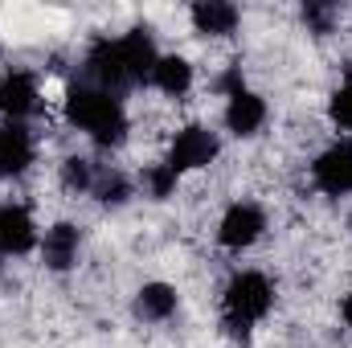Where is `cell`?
Returning a JSON list of instances; mask_svg holds the SVG:
<instances>
[{
  "mask_svg": "<svg viewBox=\"0 0 352 348\" xmlns=\"http://www.w3.org/2000/svg\"><path fill=\"white\" fill-rule=\"evenodd\" d=\"M156 62H160V54H156V41L148 29H131L123 37H102L87 54V83L119 94L127 87L152 83Z\"/></svg>",
  "mask_w": 352,
  "mask_h": 348,
  "instance_id": "6da1fadb",
  "label": "cell"
},
{
  "mask_svg": "<svg viewBox=\"0 0 352 348\" xmlns=\"http://www.w3.org/2000/svg\"><path fill=\"white\" fill-rule=\"evenodd\" d=\"M66 119L87 131L94 144L111 148V144H123L127 135V111L119 102V94L94 87V83H74L66 94Z\"/></svg>",
  "mask_w": 352,
  "mask_h": 348,
  "instance_id": "7a4b0ae2",
  "label": "cell"
},
{
  "mask_svg": "<svg viewBox=\"0 0 352 348\" xmlns=\"http://www.w3.org/2000/svg\"><path fill=\"white\" fill-rule=\"evenodd\" d=\"M274 307V287L263 270H238L230 283H226V295H221V312H226V328L234 332H250L258 320L270 316Z\"/></svg>",
  "mask_w": 352,
  "mask_h": 348,
  "instance_id": "3957f363",
  "label": "cell"
},
{
  "mask_svg": "<svg viewBox=\"0 0 352 348\" xmlns=\"http://www.w3.org/2000/svg\"><path fill=\"white\" fill-rule=\"evenodd\" d=\"M217 152H221L217 135H213L205 123H188V127H180V131L173 135L168 160H164V164L180 176V173H192V168H209V164L217 160Z\"/></svg>",
  "mask_w": 352,
  "mask_h": 348,
  "instance_id": "277c9868",
  "label": "cell"
},
{
  "mask_svg": "<svg viewBox=\"0 0 352 348\" xmlns=\"http://www.w3.org/2000/svg\"><path fill=\"white\" fill-rule=\"evenodd\" d=\"M266 234V213L254 201H234L226 213H221V226H217V242L226 250H246L254 246Z\"/></svg>",
  "mask_w": 352,
  "mask_h": 348,
  "instance_id": "5b68a950",
  "label": "cell"
},
{
  "mask_svg": "<svg viewBox=\"0 0 352 348\" xmlns=\"http://www.w3.org/2000/svg\"><path fill=\"white\" fill-rule=\"evenodd\" d=\"M311 180L328 197L352 193V144H332L328 152H320L311 160Z\"/></svg>",
  "mask_w": 352,
  "mask_h": 348,
  "instance_id": "8992f818",
  "label": "cell"
},
{
  "mask_svg": "<svg viewBox=\"0 0 352 348\" xmlns=\"http://www.w3.org/2000/svg\"><path fill=\"white\" fill-rule=\"evenodd\" d=\"M37 98H41V90H37V78L29 70H8L0 78V115H4V123L29 119L37 111Z\"/></svg>",
  "mask_w": 352,
  "mask_h": 348,
  "instance_id": "52a82bcc",
  "label": "cell"
},
{
  "mask_svg": "<svg viewBox=\"0 0 352 348\" xmlns=\"http://www.w3.org/2000/svg\"><path fill=\"white\" fill-rule=\"evenodd\" d=\"M37 246V226L25 205H0V254L16 259Z\"/></svg>",
  "mask_w": 352,
  "mask_h": 348,
  "instance_id": "ba28073f",
  "label": "cell"
},
{
  "mask_svg": "<svg viewBox=\"0 0 352 348\" xmlns=\"http://www.w3.org/2000/svg\"><path fill=\"white\" fill-rule=\"evenodd\" d=\"M33 164V135L25 123H0V176H21Z\"/></svg>",
  "mask_w": 352,
  "mask_h": 348,
  "instance_id": "9c48e42d",
  "label": "cell"
},
{
  "mask_svg": "<svg viewBox=\"0 0 352 348\" xmlns=\"http://www.w3.org/2000/svg\"><path fill=\"white\" fill-rule=\"evenodd\" d=\"M78 246H82V230L70 226V221H58L41 238V259H45L50 270H70L78 262Z\"/></svg>",
  "mask_w": 352,
  "mask_h": 348,
  "instance_id": "30bf717a",
  "label": "cell"
},
{
  "mask_svg": "<svg viewBox=\"0 0 352 348\" xmlns=\"http://www.w3.org/2000/svg\"><path fill=\"white\" fill-rule=\"evenodd\" d=\"M263 123H266L263 94H254V90H238V94H230V102H226V127H230L234 135H254Z\"/></svg>",
  "mask_w": 352,
  "mask_h": 348,
  "instance_id": "8fae6325",
  "label": "cell"
},
{
  "mask_svg": "<svg viewBox=\"0 0 352 348\" xmlns=\"http://www.w3.org/2000/svg\"><path fill=\"white\" fill-rule=\"evenodd\" d=\"M238 21H242V12L234 4H226V0H201V4H192V29L205 33V37H230L238 29Z\"/></svg>",
  "mask_w": 352,
  "mask_h": 348,
  "instance_id": "7c38bea8",
  "label": "cell"
},
{
  "mask_svg": "<svg viewBox=\"0 0 352 348\" xmlns=\"http://www.w3.org/2000/svg\"><path fill=\"white\" fill-rule=\"evenodd\" d=\"M176 303H180L176 287H168V283H144V287H140V295H135V316H140V320L160 324V320L176 316Z\"/></svg>",
  "mask_w": 352,
  "mask_h": 348,
  "instance_id": "4fadbf2b",
  "label": "cell"
},
{
  "mask_svg": "<svg viewBox=\"0 0 352 348\" xmlns=\"http://www.w3.org/2000/svg\"><path fill=\"white\" fill-rule=\"evenodd\" d=\"M152 87L164 90V94H173V98H180L184 90L192 87V62L180 58V54H160V62H156V70H152Z\"/></svg>",
  "mask_w": 352,
  "mask_h": 348,
  "instance_id": "5bb4252c",
  "label": "cell"
},
{
  "mask_svg": "<svg viewBox=\"0 0 352 348\" xmlns=\"http://www.w3.org/2000/svg\"><path fill=\"white\" fill-rule=\"evenodd\" d=\"M102 205H123L131 197V184L123 173H94V188H90Z\"/></svg>",
  "mask_w": 352,
  "mask_h": 348,
  "instance_id": "9a60e30c",
  "label": "cell"
},
{
  "mask_svg": "<svg viewBox=\"0 0 352 348\" xmlns=\"http://www.w3.org/2000/svg\"><path fill=\"white\" fill-rule=\"evenodd\" d=\"M328 119H332L340 131H352V74L332 90V98H328Z\"/></svg>",
  "mask_w": 352,
  "mask_h": 348,
  "instance_id": "2e32d148",
  "label": "cell"
},
{
  "mask_svg": "<svg viewBox=\"0 0 352 348\" xmlns=\"http://www.w3.org/2000/svg\"><path fill=\"white\" fill-rule=\"evenodd\" d=\"M62 184L74 188V193H90V188H94V168H90V160L70 156V160L62 164Z\"/></svg>",
  "mask_w": 352,
  "mask_h": 348,
  "instance_id": "e0dca14e",
  "label": "cell"
},
{
  "mask_svg": "<svg viewBox=\"0 0 352 348\" xmlns=\"http://www.w3.org/2000/svg\"><path fill=\"white\" fill-rule=\"evenodd\" d=\"M176 180L180 176L168 168V164H152L148 173H144V184H148V197H156V201H168L176 193Z\"/></svg>",
  "mask_w": 352,
  "mask_h": 348,
  "instance_id": "ac0fdd59",
  "label": "cell"
},
{
  "mask_svg": "<svg viewBox=\"0 0 352 348\" xmlns=\"http://www.w3.org/2000/svg\"><path fill=\"white\" fill-rule=\"evenodd\" d=\"M303 17H307V21H311V25H316L320 33H328V29H332V17H336V12H332V8H324V4H311V8H303Z\"/></svg>",
  "mask_w": 352,
  "mask_h": 348,
  "instance_id": "d6986e66",
  "label": "cell"
},
{
  "mask_svg": "<svg viewBox=\"0 0 352 348\" xmlns=\"http://www.w3.org/2000/svg\"><path fill=\"white\" fill-rule=\"evenodd\" d=\"M340 312H344V324H349V328H352V295H349V299H344V307H340Z\"/></svg>",
  "mask_w": 352,
  "mask_h": 348,
  "instance_id": "ffe728a7",
  "label": "cell"
}]
</instances>
